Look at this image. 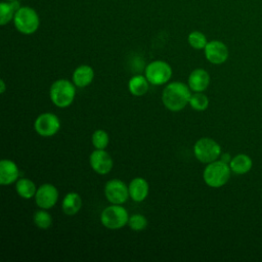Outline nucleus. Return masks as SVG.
<instances>
[{"instance_id":"obj_5","label":"nucleus","mask_w":262,"mask_h":262,"mask_svg":"<svg viewBox=\"0 0 262 262\" xmlns=\"http://www.w3.org/2000/svg\"><path fill=\"white\" fill-rule=\"evenodd\" d=\"M128 211L121 205L112 204L104 208L100 214L101 224L107 229H120L128 224Z\"/></svg>"},{"instance_id":"obj_11","label":"nucleus","mask_w":262,"mask_h":262,"mask_svg":"<svg viewBox=\"0 0 262 262\" xmlns=\"http://www.w3.org/2000/svg\"><path fill=\"white\" fill-rule=\"evenodd\" d=\"M89 163L93 171L99 175H105L113 169V159L105 149L93 150L89 157Z\"/></svg>"},{"instance_id":"obj_22","label":"nucleus","mask_w":262,"mask_h":262,"mask_svg":"<svg viewBox=\"0 0 262 262\" xmlns=\"http://www.w3.org/2000/svg\"><path fill=\"white\" fill-rule=\"evenodd\" d=\"M33 221L37 227L41 229H47L52 224V217L45 209H41L35 212L33 216Z\"/></svg>"},{"instance_id":"obj_10","label":"nucleus","mask_w":262,"mask_h":262,"mask_svg":"<svg viewBox=\"0 0 262 262\" xmlns=\"http://www.w3.org/2000/svg\"><path fill=\"white\" fill-rule=\"evenodd\" d=\"M35 202L41 209H50L54 207L58 200V190L51 183H44L37 188L35 194Z\"/></svg>"},{"instance_id":"obj_12","label":"nucleus","mask_w":262,"mask_h":262,"mask_svg":"<svg viewBox=\"0 0 262 262\" xmlns=\"http://www.w3.org/2000/svg\"><path fill=\"white\" fill-rule=\"evenodd\" d=\"M204 51L207 60L213 64H221L225 62L229 54L227 46L219 40H212L208 42Z\"/></svg>"},{"instance_id":"obj_17","label":"nucleus","mask_w":262,"mask_h":262,"mask_svg":"<svg viewBox=\"0 0 262 262\" xmlns=\"http://www.w3.org/2000/svg\"><path fill=\"white\" fill-rule=\"evenodd\" d=\"M82 208V199L77 192H69L64 195L61 203L62 212L66 215H76Z\"/></svg>"},{"instance_id":"obj_23","label":"nucleus","mask_w":262,"mask_h":262,"mask_svg":"<svg viewBox=\"0 0 262 262\" xmlns=\"http://www.w3.org/2000/svg\"><path fill=\"white\" fill-rule=\"evenodd\" d=\"M189 105L194 111H205L209 106V98L203 92H194L189 99Z\"/></svg>"},{"instance_id":"obj_7","label":"nucleus","mask_w":262,"mask_h":262,"mask_svg":"<svg viewBox=\"0 0 262 262\" xmlns=\"http://www.w3.org/2000/svg\"><path fill=\"white\" fill-rule=\"evenodd\" d=\"M144 76L152 85H164L172 77V68L164 60H154L146 66Z\"/></svg>"},{"instance_id":"obj_13","label":"nucleus","mask_w":262,"mask_h":262,"mask_svg":"<svg viewBox=\"0 0 262 262\" xmlns=\"http://www.w3.org/2000/svg\"><path fill=\"white\" fill-rule=\"evenodd\" d=\"M19 175L17 165L8 159L0 161V184L8 185L17 181Z\"/></svg>"},{"instance_id":"obj_18","label":"nucleus","mask_w":262,"mask_h":262,"mask_svg":"<svg viewBox=\"0 0 262 262\" xmlns=\"http://www.w3.org/2000/svg\"><path fill=\"white\" fill-rule=\"evenodd\" d=\"M252 165H253L252 159L246 154H238L233 158H231L229 162V167L231 169V172L238 175L248 173L251 170Z\"/></svg>"},{"instance_id":"obj_26","label":"nucleus","mask_w":262,"mask_h":262,"mask_svg":"<svg viewBox=\"0 0 262 262\" xmlns=\"http://www.w3.org/2000/svg\"><path fill=\"white\" fill-rule=\"evenodd\" d=\"M147 219L144 215L142 214H139V213H136V214H133L129 217V220H128V225L129 227L134 230V231H141V230H144L147 226Z\"/></svg>"},{"instance_id":"obj_3","label":"nucleus","mask_w":262,"mask_h":262,"mask_svg":"<svg viewBox=\"0 0 262 262\" xmlns=\"http://www.w3.org/2000/svg\"><path fill=\"white\" fill-rule=\"evenodd\" d=\"M73 81L59 79L54 81L49 90V96L53 104L63 108L70 106L76 96V88Z\"/></svg>"},{"instance_id":"obj_16","label":"nucleus","mask_w":262,"mask_h":262,"mask_svg":"<svg viewBox=\"0 0 262 262\" xmlns=\"http://www.w3.org/2000/svg\"><path fill=\"white\" fill-rule=\"evenodd\" d=\"M94 78V71L90 66L82 64L75 69L72 77L73 83L80 88L86 87L91 84Z\"/></svg>"},{"instance_id":"obj_20","label":"nucleus","mask_w":262,"mask_h":262,"mask_svg":"<svg viewBox=\"0 0 262 262\" xmlns=\"http://www.w3.org/2000/svg\"><path fill=\"white\" fill-rule=\"evenodd\" d=\"M15 190L23 199L29 200L35 196L37 188L35 183L29 178H19L15 184Z\"/></svg>"},{"instance_id":"obj_25","label":"nucleus","mask_w":262,"mask_h":262,"mask_svg":"<svg viewBox=\"0 0 262 262\" xmlns=\"http://www.w3.org/2000/svg\"><path fill=\"white\" fill-rule=\"evenodd\" d=\"M189 45L194 49H204L208 43L207 37L200 31H192L187 37Z\"/></svg>"},{"instance_id":"obj_19","label":"nucleus","mask_w":262,"mask_h":262,"mask_svg":"<svg viewBox=\"0 0 262 262\" xmlns=\"http://www.w3.org/2000/svg\"><path fill=\"white\" fill-rule=\"evenodd\" d=\"M148 80L145 76L136 75L133 76L128 82V89L134 96H142L148 90Z\"/></svg>"},{"instance_id":"obj_27","label":"nucleus","mask_w":262,"mask_h":262,"mask_svg":"<svg viewBox=\"0 0 262 262\" xmlns=\"http://www.w3.org/2000/svg\"><path fill=\"white\" fill-rule=\"evenodd\" d=\"M221 160H222L223 162H225V163L229 164V162H230L231 158H230V156H229L228 154H223V155L221 156Z\"/></svg>"},{"instance_id":"obj_9","label":"nucleus","mask_w":262,"mask_h":262,"mask_svg":"<svg viewBox=\"0 0 262 262\" xmlns=\"http://www.w3.org/2000/svg\"><path fill=\"white\" fill-rule=\"evenodd\" d=\"M104 195L111 204L122 205L129 196L128 186L120 179H111L104 185Z\"/></svg>"},{"instance_id":"obj_14","label":"nucleus","mask_w":262,"mask_h":262,"mask_svg":"<svg viewBox=\"0 0 262 262\" xmlns=\"http://www.w3.org/2000/svg\"><path fill=\"white\" fill-rule=\"evenodd\" d=\"M188 86L193 92L205 91L210 84V75L204 69H195L188 76Z\"/></svg>"},{"instance_id":"obj_28","label":"nucleus","mask_w":262,"mask_h":262,"mask_svg":"<svg viewBox=\"0 0 262 262\" xmlns=\"http://www.w3.org/2000/svg\"><path fill=\"white\" fill-rule=\"evenodd\" d=\"M0 85H1V89H0V92L1 93H4L5 92V82L3 80L0 81Z\"/></svg>"},{"instance_id":"obj_24","label":"nucleus","mask_w":262,"mask_h":262,"mask_svg":"<svg viewBox=\"0 0 262 262\" xmlns=\"http://www.w3.org/2000/svg\"><path fill=\"white\" fill-rule=\"evenodd\" d=\"M92 144L97 149H105V147L108 145L110 137L106 131L102 129H97L93 132L91 137Z\"/></svg>"},{"instance_id":"obj_15","label":"nucleus","mask_w":262,"mask_h":262,"mask_svg":"<svg viewBox=\"0 0 262 262\" xmlns=\"http://www.w3.org/2000/svg\"><path fill=\"white\" fill-rule=\"evenodd\" d=\"M129 196L137 203H140L146 199L148 195L149 186L147 181L142 177H136L131 180L128 185Z\"/></svg>"},{"instance_id":"obj_21","label":"nucleus","mask_w":262,"mask_h":262,"mask_svg":"<svg viewBox=\"0 0 262 262\" xmlns=\"http://www.w3.org/2000/svg\"><path fill=\"white\" fill-rule=\"evenodd\" d=\"M19 8L18 2H1L0 3V25L5 26L13 20L16 10Z\"/></svg>"},{"instance_id":"obj_1","label":"nucleus","mask_w":262,"mask_h":262,"mask_svg":"<svg viewBox=\"0 0 262 262\" xmlns=\"http://www.w3.org/2000/svg\"><path fill=\"white\" fill-rule=\"evenodd\" d=\"M191 93L188 85L182 82L169 83L162 92V101L164 105L172 112H179L183 110L190 99Z\"/></svg>"},{"instance_id":"obj_2","label":"nucleus","mask_w":262,"mask_h":262,"mask_svg":"<svg viewBox=\"0 0 262 262\" xmlns=\"http://www.w3.org/2000/svg\"><path fill=\"white\" fill-rule=\"evenodd\" d=\"M231 169L229 164L222 160H216L207 164L203 172L205 183L213 188H218L227 183L230 178Z\"/></svg>"},{"instance_id":"obj_4","label":"nucleus","mask_w":262,"mask_h":262,"mask_svg":"<svg viewBox=\"0 0 262 262\" xmlns=\"http://www.w3.org/2000/svg\"><path fill=\"white\" fill-rule=\"evenodd\" d=\"M13 24L19 33L31 35L38 30L40 19L35 9L30 6H23L16 10L13 17Z\"/></svg>"},{"instance_id":"obj_6","label":"nucleus","mask_w":262,"mask_h":262,"mask_svg":"<svg viewBox=\"0 0 262 262\" xmlns=\"http://www.w3.org/2000/svg\"><path fill=\"white\" fill-rule=\"evenodd\" d=\"M193 154L201 163L209 164L221 156V146L214 139L203 137L194 143Z\"/></svg>"},{"instance_id":"obj_8","label":"nucleus","mask_w":262,"mask_h":262,"mask_svg":"<svg viewBox=\"0 0 262 262\" xmlns=\"http://www.w3.org/2000/svg\"><path fill=\"white\" fill-rule=\"evenodd\" d=\"M34 128L39 135L50 137L59 131L60 121L58 117L52 113H43L35 120Z\"/></svg>"}]
</instances>
